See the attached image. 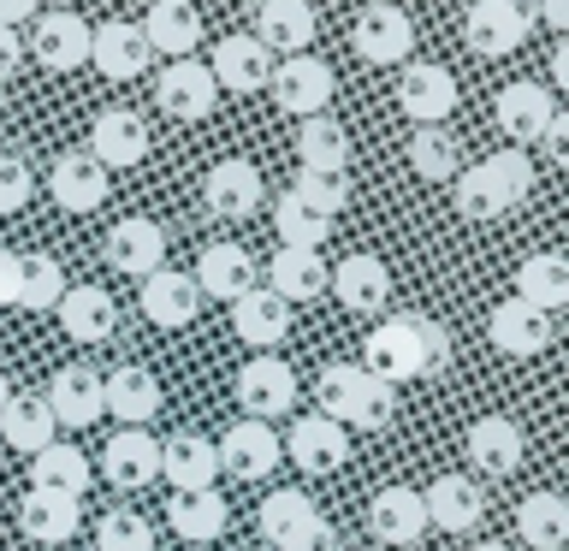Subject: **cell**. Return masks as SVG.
Returning <instances> with one entry per match:
<instances>
[{"mask_svg": "<svg viewBox=\"0 0 569 551\" xmlns=\"http://www.w3.org/2000/svg\"><path fill=\"white\" fill-rule=\"evenodd\" d=\"M327 279H332V267L320 261V249H284L279 243L273 267H267V291L279 302H309V297L327 291Z\"/></svg>", "mask_w": 569, "mask_h": 551, "instance_id": "836d02e7", "label": "cell"}, {"mask_svg": "<svg viewBox=\"0 0 569 551\" xmlns=\"http://www.w3.org/2000/svg\"><path fill=\"white\" fill-rule=\"evenodd\" d=\"M30 53H36L48 71H78V66H89V24H83L78 12H48V18H36Z\"/></svg>", "mask_w": 569, "mask_h": 551, "instance_id": "44dd1931", "label": "cell"}, {"mask_svg": "<svg viewBox=\"0 0 569 551\" xmlns=\"http://www.w3.org/2000/svg\"><path fill=\"white\" fill-rule=\"evenodd\" d=\"M487 332H492V344L505 355H540V350H551V338H558L551 314L533 309V302H522V297L498 302V309L487 314Z\"/></svg>", "mask_w": 569, "mask_h": 551, "instance_id": "ba28073f", "label": "cell"}, {"mask_svg": "<svg viewBox=\"0 0 569 551\" xmlns=\"http://www.w3.org/2000/svg\"><path fill=\"white\" fill-rule=\"evenodd\" d=\"M297 160H302V172H345V167H350V137H345V124H332L327 113L302 119V124H297Z\"/></svg>", "mask_w": 569, "mask_h": 551, "instance_id": "ab89813d", "label": "cell"}, {"mask_svg": "<svg viewBox=\"0 0 569 551\" xmlns=\"http://www.w3.org/2000/svg\"><path fill=\"white\" fill-rule=\"evenodd\" d=\"M101 474L113 480L119 492H142L149 480H160V439H149L142 427L113 433V439H107V451H101Z\"/></svg>", "mask_w": 569, "mask_h": 551, "instance_id": "7c38bea8", "label": "cell"}, {"mask_svg": "<svg viewBox=\"0 0 569 551\" xmlns=\"http://www.w3.org/2000/svg\"><path fill=\"white\" fill-rule=\"evenodd\" d=\"M267 89H273L279 113L315 119V113H327V101H332V66L315 60V53H291L284 66H273Z\"/></svg>", "mask_w": 569, "mask_h": 551, "instance_id": "277c9868", "label": "cell"}, {"mask_svg": "<svg viewBox=\"0 0 569 551\" xmlns=\"http://www.w3.org/2000/svg\"><path fill=\"white\" fill-rule=\"evenodd\" d=\"M516 297L533 302V309H546V314H558L563 302H569V261L563 256H528L522 267H516Z\"/></svg>", "mask_w": 569, "mask_h": 551, "instance_id": "f35d334b", "label": "cell"}, {"mask_svg": "<svg viewBox=\"0 0 569 551\" xmlns=\"http://www.w3.org/2000/svg\"><path fill=\"white\" fill-rule=\"evenodd\" d=\"M238 403L249 409V421H273L297 403V373L279 355H256L238 368Z\"/></svg>", "mask_w": 569, "mask_h": 551, "instance_id": "5b68a950", "label": "cell"}, {"mask_svg": "<svg viewBox=\"0 0 569 551\" xmlns=\"http://www.w3.org/2000/svg\"><path fill=\"white\" fill-rule=\"evenodd\" d=\"M498 7H505L510 18H522V24L533 30V0H498Z\"/></svg>", "mask_w": 569, "mask_h": 551, "instance_id": "91938a15", "label": "cell"}, {"mask_svg": "<svg viewBox=\"0 0 569 551\" xmlns=\"http://www.w3.org/2000/svg\"><path fill=\"white\" fill-rule=\"evenodd\" d=\"M409 167H416L421 178H433V184L457 178V172H462L457 137H451V131H439V124H416V137H409Z\"/></svg>", "mask_w": 569, "mask_h": 551, "instance_id": "bcb514c9", "label": "cell"}, {"mask_svg": "<svg viewBox=\"0 0 569 551\" xmlns=\"http://www.w3.org/2000/svg\"><path fill=\"white\" fill-rule=\"evenodd\" d=\"M7 302H18V256L0 249V309H7Z\"/></svg>", "mask_w": 569, "mask_h": 551, "instance_id": "db71d44e", "label": "cell"}, {"mask_svg": "<svg viewBox=\"0 0 569 551\" xmlns=\"http://www.w3.org/2000/svg\"><path fill=\"white\" fill-rule=\"evenodd\" d=\"M89 60H96L101 78H142L149 71V42H142L137 24H124V18H113V24L89 30Z\"/></svg>", "mask_w": 569, "mask_h": 551, "instance_id": "4dcf8cb0", "label": "cell"}, {"mask_svg": "<svg viewBox=\"0 0 569 551\" xmlns=\"http://www.w3.org/2000/svg\"><path fill=\"white\" fill-rule=\"evenodd\" d=\"M142 314L154 320V327H190L196 314H202V291H196L190 273H172V267H154L149 279H142Z\"/></svg>", "mask_w": 569, "mask_h": 551, "instance_id": "484cf974", "label": "cell"}, {"mask_svg": "<svg viewBox=\"0 0 569 551\" xmlns=\"http://www.w3.org/2000/svg\"><path fill=\"white\" fill-rule=\"evenodd\" d=\"M96 551H154V528L137 510H107L96 522Z\"/></svg>", "mask_w": 569, "mask_h": 551, "instance_id": "7dc6e473", "label": "cell"}, {"mask_svg": "<svg viewBox=\"0 0 569 551\" xmlns=\"http://www.w3.org/2000/svg\"><path fill=\"white\" fill-rule=\"evenodd\" d=\"M362 362H368L362 373H373V380H386V385L421 380V350H416V327H409V314L403 320H380V327L368 332Z\"/></svg>", "mask_w": 569, "mask_h": 551, "instance_id": "52a82bcc", "label": "cell"}, {"mask_svg": "<svg viewBox=\"0 0 569 551\" xmlns=\"http://www.w3.org/2000/svg\"><path fill=\"white\" fill-rule=\"evenodd\" d=\"M101 415H119L124 427H149L160 415V380L149 368H113L101 380Z\"/></svg>", "mask_w": 569, "mask_h": 551, "instance_id": "d6986e66", "label": "cell"}, {"mask_svg": "<svg viewBox=\"0 0 569 551\" xmlns=\"http://www.w3.org/2000/svg\"><path fill=\"white\" fill-rule=\"evenodd\" d=\"M24 18H36V0H0V24L18 30Z\"/></svg>", "mask_w": 569, "mask_h": 551, "instance_id": "6f0895ef", "label": "cell"}, {"mask_svg": "<svg viewBox=\"0 0 569 551\" xmlns=\"http://www.w3.org/2000/svg\"><path fill=\"white\" fill-rule=\"evenodd\" d=\"M160 474L172 480V492H208L220 480V451L202 433H172L160 444Z\"/></svg>", "mask_w": 569, "mask_h": 551, "instance_id": "ac0fdd59", "label": "cell"}, {"mask_svg": "<svg viewBox=\"0 0 569 551\" xmlns=\"http://www.w3.org/2000/svg\"><path fill=\"white\" fill-rule=\"evenodd\" d=\"M462 444H469L475 469H487V474H510L516 462H522V427L505 421V415H480Z\"/></svg>", "mask_w": 569, "mask_h": 551, "instance_id": "74e56055", "label": "cell"}, {"mask_svg": "<svg viewBox=\"0 0 569 551\" xmlns=\"http://www.w3.org/2000/svg\"><path fill=\"white\" fill-rule=\"evenodd\" d=\"M409 327H416V350H421V373H439L451 362V332L439 327L433 314H409Z\"/></svg>", "mask_w": 569, "mask_h": 551, "instance_id": "f907efd6", "label": "cell"}, {"mask_svg": "<svg viewBox=\"0 0 569 551\" xmlns=\"http://www.w3.org/2000/svg\"><path fill=\"white\" fill-rule=\"evenodd\" d=\"M220 451V474H238V480H261V474H273L279 469V433L267 421H231L226 427V439L213 444Z\"/></svg>", "mask_w": 569, "mask_h": 551, "instance_id": "8992f818", "label": "cell"}, {"mask_svg": "<svg viewBox=\"0 0 569 551\" xmlns=\"http://www.w3.org/2000/svg\"><path fill=\"white\" fill-rule=\"evenodd\" d=\"M18 60H24V42H18V30L0 24V78H12Z\"/></svg>", "mask_w": 569, "mask_h": 551, "instance_id": "f5cc1de1", "label": "cell"}, {"mask_svg": "<svg viewBox=\"0 0 569 551\" xmlns=\"http://www.w3.org/2000/svg\"><path fill=\"white\" fill-rule=\"evenodd\" d=\"M533 18H546V30H569V0H533Z\"/></svg>", "mask_w": 569, "mask_h": 551, "instance_id": "11a10c76", "label": "cell"}, {"mask_svg": "<svg viewBox=\"0 0 569 551\" xmlns=\"http://www.w3.org/2000/svg\"><path fill=\"white\" fill-rule=\"evenodd\" d=\"M142 42L149 53H167V60H190L196 42H202V12L190 7V0H154L149 18H142Z\"/></svg>", "mask_w": 569, "mask_h": 551, "instance_id": "2e32d148", "label": "cell"}, {"mask_svg": "<svg viewBox=\"0 0 569 551\" xmlns=\"http://www.w3.org/2000/svg\"><path fill=\"white\" fill-rule=\"evenodd\" d=\"M208 78H213V89H231V96H256L273 78V53L256 36H226L208 60Z\"/></svg>", "mask_w": 569, "mask_h": 551, "instance_id": "30bf717a", "label": "cell"}, {"mask_svg": "<svg viewBox=\"0 0 569 551\" xmlns=\"http://www.w3.org/2000/svg\"><path fill=\"white\" fill-rule=\"evenodd\" d=\"M398 107L416 124H439V119H451L457 113V78L445 66H403V78H398Z\"/></svg>", "mask_w": 569, "mask_h": 551, "instance_id": "9a60e30c", "label": "cell"}, {"mask_svg": "<svg viewBox=\"0 0 569 551\" xmlns=\"http://www.w3.org/2000/svg\"><path fill=\"white\" fill-rule=\"evenodd\" d=\"M256 42L267 53H309L315 42V7L309 0H261V12H256Z\"/></svg>", "mask_w": 569, "mask_h": 551, "instance_id": "83f0119b", "label": "cell"}, {"mask_svg": "<svg viewBox=\"0 0 569 551\" xmlns=\"http://www.w3.org/2000/svg\"><path fill=\"white\" fill-rule=\"evenodd\" d=\"M551 83H569V42L551 48Z\"/></svg>", "mask_w": 569, "mask_h": 551, "instance_id": "680465c9", "label": "cell"}, {"mask_svg": "<svg viewBox=\"0 0 569 551\" xmlns=\"http://www.w3.org/2000/svg\"><path fill=\"white\" fill-rule=\"evenodd\" d=\"M60 327L71 344H107L119 327V314H113V297L101 291V284H66V297H60Z\"/></svg>", "mask_w": 569, "mask_h": 551, "instance_id": "ffe728a7", "label": "cell"}, {"mask_svg": "<svg viewBox=\"0 0 569 551\" xmlns=\"http://www.w3.org/2000/svg\"><path fill=\"white\" fill-rule=\"evenodd\" d=\"M66 297V267L53 256H18V309L53 314Z\"/></svg>", "mask_w": 569, "mask_h": 551, "instance_id": "b9f144b4", "label": "cell"}, {"mask_svg": "<svg viewBox=\"0 0 569 551\" xmlns=\"http://www.w3.org/2000/svg\"><path fill=\"white\" fill-rule=\"evenodd\" d=\"M48 196L66 213H96L107 202V167H101V160H89L83 149L60 154V160H53V172H48Z\"/></svg>", "mask_w": 569, "mask_h": 551, "instance_id": "603a6c76", "label": "cell"}, {"mask_svg": "<svg viewBox=\"0 0 569 551\" xmlns=\"http://www.w3.org/2000/svg\"><path fill=\"white\" fill-rule=\"evenodd\" d=\"M279 551H338V533H332L327 515H309V522H302V528H297Z\"/></svg>", "mask_w": 569, "mask_h": 551, "instance_id": "816d5d0a", "label": "cell"}, {"mask_svg": "<svg viewBox=\"0 0 569 551\" xmlns=\"http://www.w3.org/2000/svg\"><path fill=\"white\" fill-rule=\"evenodd\" d=\"M498 131H505L510 142H540V131L551 119H558V101H551L546 83H505L498 89V107H492Z\"/></svg>", "mask_w": 569, "mask_h": 551, "instance_id": "8fae6325", "label": "cell"}, {"mask_svg": "<svg viewBox=\"0 0 569 551\" xmlns=\"http://www.w3.org/2000/svg\"><path fill=\"white\" fill-rule=\"evenodd\" d=\"M315 398H320V415H327V421H338V427H368V433H380V427L391 421V409H398V398H391L386 380H373V373L350 368V362L320 368Z\"/></svg>", "mask_w": 569, "mask_h": 551, "instance_id": "7a4b0ae2", "label": "cell"}, {"mask_svg": "<svg viewBox=\"0 0 569 551\" xmlns=\"http://www.w3.org/2000/svg\"><path fill=\"white\" fill-rule=\"evenodd\" d=\"M42 403H48L53 427H96V415H101V373L96 368H60Z\"/></svg>", "mask_w": 569, "mask_h": 551, "instance_id": "1f68e13d", "label": "cell"}, {"mask_svg": "<svg viewBox=\"0 0 569 551\" xmlns=\"http://www.w3.org/2000/svg\"><path fill=\"white\" fill-rule=\"evenodd\" d=\"M202 202L213 220H249L261 208V172L249 160H220L208 178H202Z\"/></svg>", "mask_w": 569, "mask_h": 551, "instance_id": "e0dca14e", "label": "cell"}, {"mask_svg": "<svg viewBox=\"0 0 569 551\" xmlns=\"http://www.w3.org/2000/svg\"><path fill=\"white\" fill-rule=\"evenodd\" d=\"M309 208H320L327 220H338L350 202V184H345V172H297V184H291Z\"/></svg>", "mask_w": 569, "mask_h": 551, "instance_id": "c3c4849f", "label": "cell"}, {"mask_svg": "<svg viewBox=\"0 0 569 551\" xmlns=\"http://www.w3.org/2000/svg\"><path fill=\"white\" fill-rule=\"evenodd\" d=\"M36 7H42V0H36ZM48 12H71V0H48Z\"/></svg>", "mask_w": 569, "mask_h": 551, "instance_id": "94428289", "label": "cell"}, {"mask_svg": "<svg viewBox=\"0 0 569 551\" xmlns=\"http://www.w3.org/2000/svg\"><path fill=\"white\" fill-rule=\"evenodd\" d=\"M533 190V167L522 149H505V154H487L480 167L457 172V213L462 220H498L510 213L516 202H528Z\"/></svg>", "mask_w": 569, "mask_h": 551, "instance_id": "6da1fadb", "label": "cell"}, {"mask_svg": "<svg viewBox=\"0 0 569 551\" xmlns=\"http://www.w3.org/2000/svg\"><path fill=\"white\" fill-rule=\"evenodd\" d=\"M231 327H238L243 344L256 350H273L284 332H291V302H279L273 291H243L231 302Z\"/></svg>", "mask_w": 569, "mask_h": 551, "instance_id": "e575fe53", "label": "cell"}, {"mask_svg": "<svg viewBox=\"0 0 569 551\" xmlns=\"http://www.w3.org/2000/svg\"><path fill=\"white\" fill-rule=\"evenodd\" d=\"M154 96H160V113H172V119H208L213 113V101H220V89H213V78H208V66L196 60H172L167 71L154 78Z\"/></svg>", "mask_w": 569, "mask_h": 551, "instance_id": "9c48e42d", "label": "cell"}, {"mask_svg": "<svg viewBox=\"0 0 569 551\" xmlns=\"http://www.w3.org/2000/svg\"><path fill=\"white\" fill-rule=\"evenodd\" d=\"M83 154L101 160V167H137V160L149 154V124H142V113H131V107H113V113L96 119Z\"/></svg>", "mask_w": 569, "mask_h": 551, "instance_id": "d4e9b609", "label": "cell"}, {"mask_svg": "<svg viewBox=\"0 0 569 551\" xmlns=\"http://www.w3.org/2000/svg\"><path fill=\"white\" fill-rule=\"evenodd\" d=\"M196 291L202 297H220V302H238L243 291H256V261H249L243 243H208L196 256Z\"/></svg>", "mask_w": 569, "mask_h": 551, "instance_id": "7402d4cb", "label": "cell"}, {"mask_svg": "<svg viewBox=\"0 0 569 551\" xmlns=\"http://www.w3.org/2000/svg\"><path fill=\"white\" fill-rule=\"evenodd\" d=\"M0 433H7L12 451H48L53 444V415H48V403L42 398H7V409H0Z\"/></svg>", "mask_w": 569, "mask_h": 551, "instance_id": "7bdbcfd3", "label": "cell"}, {"mask_svg": "<svg viewBox=\"0 0 569 551\" xmlns=\"http://www.w3.org/2000/svg\"><path fill=\"white\" fill-rule=\"evenodd\" d=\"M89 457L78 451V444H60L53 439L48 451H36L30 457V487L36 492H66V498H83L89 492Z\"/></svg>", "mask_w": 569, "mask_h": 551, "instance_id": "8d00e7d4", "label": "cell"}, {"mask_svg": "<svg viewBox=\"0 0 569 551\" xmlns=\"http://www.w3.org/2000/svg\"><path fill=\"white\" fill-rule=\"evenodd\" d=\"M421 510H427V522L445 528V533H469L480 515H487V498H480V487L469 474H439L433 487L421 492Z\"/></svg>", "mask_w": 569, "mask_h": 551, "instance_id": "f1b7e54d", "label": "cell"}, {"mask_svg": "<svg viewBox=\"0 0 569 551\" xmlns=\"http://www.w3.org/2000/svg\"><path fill=\"white\" fill-rule=\"evenodd\" d=\"M368 533L380 545H416L427 533V510L416 487H380L368 498Z\"/></svg>", "mask_w": 569, "mask_h": 551, "instance_id": "4fadbf2b", "label": "cell"}, {"mask_svg": "<svg viewBox=\"0 0 569 551\" xmlns=\"http://www.w3.org/2000/svg\"><path fill=\"white\" fill-rule=\"evenodd\" d=\"M462 42H469L480 60H505V53H516L528 42V24H522V18H510L498 0H475L469 18H462Z\"/></svg>", "mask_w": 569, "mask_h": 551, "instance_id": "d6a6232c", "label": "cell"}, {"mask_svg": "<svg viewBox=\"0 0 569 551\" xmlns=\"http://www.w3.org/2000/svg\"><path fill=\"white\" fill-rule=\"evenodd\" d=\"M540 142H546V154H558V160H563V154H569V119L558 113V119H551L546 131H540Z\"/></svg>", "mask_w": 569, "mask_h": 551, "instance_id": "9f6ffc18", "label": "cell"}, {"mask_svg": "<svg viewBox=\"0 0 569 551\" xmlns=\"http://www.w3.org/2000/svg\"><path fill=\"white\" fill-rule=\"evenodd\" d=\"M475 551H510V545H498V540H480Z\"/></svg>", "mask_w": 569, "mask_h": 551, "instance_id": "be15d7a7", "label": "cell"}, {"mask_svg": "<svg viewBox=\"0 0 569 551\" xmlns=\"http://www.w3.org/2000/svg\"><path fill=\"white\" fill-rule=\"evenodd\" d=\"M279 451H291V462L309 474H332L338 462L350 457V439H345V427L327 421V415H302V421H291V439H284Z\"/></svg>", "mask_w": 569, "mask_h": 551, "instance_id": "f546056e", "label": "cell"}, {"mask_svg": "<svg viewBox=\"0 0 569 551\" xmlns=\"http://www.w3.org/2000/svg\"><path fill=\"white\" fill-rule=\"evenodd\" d=\"M273 226H279V243H284V249H320V243L332 238V220H327L320 208L302 202L297 190H284V196H279Z\"/></svg>", "mask_w": 569, "mask_h": 551, "instance_id": "f6af8a7d", "label": "cell"}, {"mask_svg": "<svg viewBox=\"0 0 569 551\" xmlns=\"http://www.w3.org/2000/svg\"><path fill=\"white\" fill-rule=\"evenodd\" d=\"M309 515H320V510H315V498H309V492H297V487H284V492H267V498H261L256 528H261V540L279 551L302 522H309Z\"/></svg>", "mask_w": 569, "mask_h": 551, "instance_id": "ee69618b", "label": "cell"}, {"mask_svg": "<svg viewBox=\"0 0 569 551\" xmlns=\"http://www.w3.org/2000/svg\"><path fill=\"white\" fill-rule=\"evenodd\" d=\"M7 398H12V385H7V373H0V409H7Z\"/></svg>", "mask_w": 569, "mask_h": 551, "instance_id": "6125c7cd", "label": "cell"}, {"mask_svg": "<svg viewBox=\"0 0 569 551\" xmlns=\"http://www.w3.org/2000/svg\"><path fill=\"white\" fill-rule=\"evenodd\" d=\"M350 42H356V53H362L368 66H403L409 48H416V24H409L403 7H386V0H373V7L356 12Z\"/></svg>", "mask_w": 569, "mask_h": 551, "instance_id": "3957f363", "label": "cell"}, {"mask_svg": "<svg viewBox=\"0 0 569 551\" xmlns=\"http://www.w3.org/2000/svg\"><path fill=\"white\" fill-rule=\"evenodd\" d=\"M327 284H332V297L345 302L350 314H380L386 302H391V273H386L380 256H350V261H338Z\"/></svg>", "mask_w": 569, "mask_h": 551, "instance_id": "cb8c5ba5", "label": "cell"}, {"mask_svg": "<svg viewBox=\"0 0 569 551\" xmlns=\"http://www.w3.org/2000/svg\"><path fill=\"white\" fill-rule=\"evenodd\" d=\"M167 522L178 540H190V545H208V540H220L226 522H231V510H226V498L220 492H172V504H167Z\"/></svg>", "mask_w": 569, "mask_h": 551, "instance_id": "d590c367", "label": "cell"}, {"mask_svg": "<svg viewBox=\"0 0 569 551\" xmlns=\"http://www.w3.org/2000/svg\"><path fill=\"white\" fill-rule=\"evenodd\" d=\"M36 196V172L24 154H0V213H18Z\"/></svg>", "mask_w": 569, "mask_h": 551, "instance_id": "681fc988", "label": "cell"}, {"mask_svg": "<svg viewBox=\"0 0 569 551\" xmlns=\"http://www.w3.org/2000/svg\"><path fill=\"white\" fill-rule=\"evenodd\" d=\"M516 528H522V540L533 551H563L569 545V504L558 492H533V498H522V510H516Z\"/></svg>", "mask_w": 569, "mask_h": 551, "instance_id": "60d3db41", "label": "cell"}, {"mask_svg": "<svg viewBox=\"0 0 569 551\" xmlns=\"http://www.w3.org/2000/svg\"><path fill=\"white\" fill-rule=\"evenodd\" d=\"M107 267H119V273H131V279H149L154 267H167V231L154 220H142V213L119 220L107 231Z\"/></svg>", "mask_w": 569, "mask_h": 551, "instance_id": "5bb4252c", "label": "cell"}, {"mask_svg": "<svg viewBox=\"0 0 569 551\" xmlns=\"http://www.w3.org/2000/svg\"><path fill=\"white\" fill-rule=\"evenodd\" d=\"M18 528L30 533L36 545H66L71 533L83 528V504L78 498H66V492H24L18 498Z\"/></svg>", "mask_w": 569, "mask_h": 551, "instance_id": "4316f807", "label": "cell"}]
</instances>
